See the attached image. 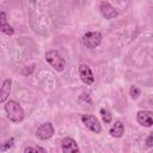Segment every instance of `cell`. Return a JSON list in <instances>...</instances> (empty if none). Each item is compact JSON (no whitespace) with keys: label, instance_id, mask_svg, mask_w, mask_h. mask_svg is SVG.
<instances>
[{"label":"cell","instance_id":"obj_1","mask_svg":"<svg viewBox=\"0 0 153 153\" xmlns=\"http://www.w3.org/2000/svg\"><path fill=\"white\" fill-rule=\"evenodd\" d=\"M5 111L8 116V118L14 123H19L24 120V110L19 105V103H17L14 100H8L5 104Z\"/></svg>","mask_w":153,"mask_h":153},{"label":"cell","instance_id":"obj_2","mask_svg":"<svg viewBox=\"0 0 153 153\" xmlns=\"http://www.w3.org/2000/svg\"><path fill=\"white\" fill-rule=\"evenodd\" d=\"M45 61L57 72H62L66 67V61L61 56V54L56 50H49L45 53Z\"/></svg>","mask_w":153,"mask_h":153},{"label":"cell","instance_id":"obj_3","mask_svg":"<svg viewBox=\"0 0 153 153\" xmlns=\"http://www.w3.org/2000/svg\"><path fill=\"white\" fill-rule=\"evenodd\" d=\"M102 33L99 31H90L82 36V43L88 49H94L102 43Z\"/></svg>","mask_w":153,"mask_h":153},{"label":"cell","instance_id":"obj_4","mask_svg":"<svg viewBox=\"0 0 153 153\" xmlns=\"http://www.w3.org/2000/svg\"><path fill=\"white\" fill-rule=\"evenodd\" d=\"M81 121L86 126V128H88L91 131H93L96 134H99L102 131L100 123H99V121H98V118L96 116L88 115V114H84V115H81Z\"/></svg>","mask_w":153,"mask_h":153},{"label":"cell","instance_id":"obj_5","mask_svg":"<svg viewBox=\"0 0 153 153\" xmlns=\"http://www.w3.org/2000/svg\"><path fill=\"white\" fill-rule=\"evenodd\" d=\"M79 75H80L81 81L86 85H92L94 82V75H93L91 68L85 63H81L79 66Z\"/></svg>","mask_w":153,"mask_h":153},{"label":"cell","instance_id":"obj_6","mask_svg":"<svg viewBox=\"0 0 153 153\" xmlns=\"http://www.w3.org/2000/svg\"><path fill=\"white\" fill-rule=\"evenodd\" d=\"M99 10H100V13L103 14V17L105 19H114L118 16L117 10L108 1H102L99 5Z\"/></svg>","mask_w":153,"mask_h":153},{"label":"cell","instance_id":"obj_7","mask_svg":"<svg viewBox=\"0 0 153 153\" xmlns=\"http://www.w3.org/2000/svg\"><path fill=\"white\" fill-rule=\"evenodd\" d=\"M37 137L41 140H48L54 135V127L51 123H43L41 124L36 130Z\"/></svg>","mask_w":153,"mask_h":153},{"label":"cell","instance_id":"obj_8","mask_svg":"<svg viewBox=\"0 0 153 153\" xmlns=\"http://www.w3.org/2000/svg\"><path fill=\"white\" fill-rule=\"evenodd\" d=\"M136 121L143 127H151L153 126V112L148 110H141L136 114Z\"/></svg>","mask_w":153,"mask_h":153},{"label":"cell","instance_id":"obj_9","mask_svg":"<svg viewBox=\"0 0 153 153\" xmlns=\"http://www.w3.org/2000/svg\"><path fill=\"white\" fill-rule=\"evenodd\" d=\"M62 153H80L78 143L72 137H65L61 141Z\"/></svg>","mask_w":153,"mask_h":153},{"label":"cell","instance_id":"obj_10","mask_svg":"<svg viewBox=\"0 0 153 153\" xmlns=\"http://www.w3.org/2000/svg\"><path fill=\"white\" fill-rule=\"evenodd\" d=\"M11 85H12V80L11 79H5L2 81V86L0 90V102L5 103L6 99L8 98L10 93H11Z\"/></svg>","mask_w":153,"mask_h":153},{"label":"cell","instance_id":"obj_11","mask_svg":"<svg viewBox=\"0 0 153 153\" xmlns=\"http://www.w3.org/2000/svg\"><path fill=\"white\" fill-rule=\"evenodd\" d=\"M124 134V126L121 121H116L110 128V135L114 137H121Z\"/></svg>","mask_w":153,"mask_h":153},{"label":"cell","instance_id":"obj_12","mask_svg":"<svg viewBox=\"0 0 153 153\" xmlns=\"http://www.w3.org/2000/svg\"><path fill=\"white\" fill-rule=\"evenodd\" d=\"M24 153H47V151L41 146H38V147H30L29 146V147L24 148Z\"/></svg>","mask_w":153,"mask_h":153},{"label":"cell","instance_id":"obj_13","mask_svg":"<svg viewBox=\"0 0 153 153\" xmlns=\"http://www.w3.org/2000/svg\"><path fill=\"white\" fill-rule=\"evenodd\" d=\"M0 29H1V31H2L4 33H6V35H13V33H14V29H13L10 24H7V23L0 24Z\"/></svg>","mask_w":153,"mask_h":153},{"label":"cell","instance_id":"obj_14","mask_svg":"<svg viewBox=\"0 0 153 153\" xmlns=\"http://www.w3.org/2000/svg\"><path fill=\"white\" fill-rule=\"evenodd\" d=\"M14 145V139L13 137H10L8 140H6L2 145H1V152H6L7 149H10L11 147H13Z\"/></svg>","mask_w":153,"mask_h":153},{"label":"cell","instance_id":"obj_15","mask_svg":"<svg viewBox=\"0 0 153 153\" xmlns=\"http://www.w3.org/2000/svg\"><path fill=\"white\" fill-rule=\"evenodd\" d=\"M100 115H102V118H103L104 123H110L111 122V114L106 109H100Z\"/></svg>","mask_w":153,"mask_h":153},{"label":"cell","instance_id":"obj_16","mask_svg":"<svg viewBox=\"0 0 153 153\" xmlns=\"http://www.w3.org/2000/svg\"><path fill=\"white\" fill-rule=\"evenodd\" d=\"M129 92H130V96H131V98H134V99H136L139 96H140V88L137 87V86H135V85H133V86H130V90H129Z\"/></svg>","mask_w":153,"mask_h":153},{"label":"cell","instance_id":"obj_17","mask_svg":"<svg viewBox=\"0 0 153 153\" xmlns=\"http://www.w3.org/2000/svg\"><path fill=\"white\" fill-rule=\"evenodd\" d=\"M146 146L147 147H153V131L147 136V139H146Z\"/></svg>","mask_w":153,"mask_h":153},{"label":"cell","instance_id":"obj_18","mask_svg":"<svg viewBox=\"0 0 153 153\" xmlns=\"http://www.w3.org/2000/svg\"><path fill=\"white\" fill-rule=\"evenodd\" d=\"M80 100H87L88 103H91V98H90V94L82 93V94L80 96Z\"/></svg>","mask_w":153,"mask_h":153}]
</instances>
